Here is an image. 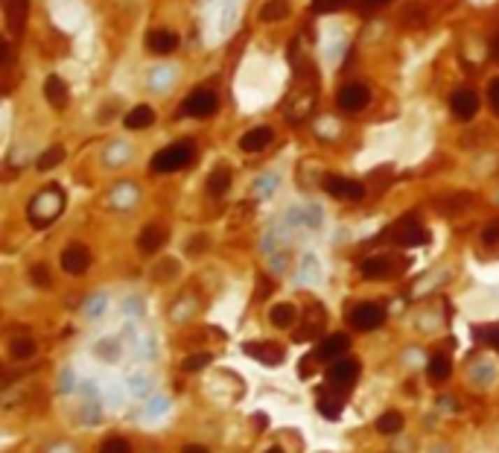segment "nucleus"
Instances as JSON below:
<instances>
[{"instance_id": "2f4dec72", "label": "nucleus", "mask_w": 499, "mask_h": 453, "mask_svg": "<svg viewBox=\"0 0 499 453\" xmlns=\"http://www.w3.org/2000/svg\"><path fill=\"white\" fill-rule=\"evenodd\" d=\"M312 6L315 12H336L345 6V0H312Z\"/></svg>"}, {"instance_id": "4c0bfd02", "label": "nucleus", "mask_w": 499, "mask_h": 453, "mask_svg": "<svg viewBox=\"0 0 499 453\" xmlns=\"http://www.w3.org/2000/svg\"><path fill=\"white\" fill-rule=\"evenodd\" d=\"M252 422H254V427H257V430H266V415H254Z\"/></svg>"}, {"instance_id": "20e7f679", "label": "nucleus", "mask_w": 499, "mask_h": 453, "mask_svg": "<svg viewBox=\"0 0 499 453\" xmlns=\"http://www.w3.org/2000/svg\"><path fill=\"white\" fill-rule=\"evenodd\" d=\"M386 234L397 243V246H424V243H429V231L412 217H403L400 222H394Z\"/></svg>"}, {"instance_id": "f3484780", "label": "nucleus", "mask_w": 499, "mask_h": 453, "mask_svg": "<svg viewBox=\"0 0 499 453\" xmlns=\"http://www.w3.org/2000/svg\"><path fill=\"white\" fill-rule=\"evenodd\" d=\"M44 96H47V103L53 106V108H64V106H68V85H64V79L56 76V73H50L44 79Z\"/></svg>"}, {"instance_id": "c9c22d12", "label": "nucleus", "mask_w": 499, "mask_h": 453, "mask_svg": "<svg viewBox=\"0 0 499 453\" xmlns=\"http://www.w3.org/2000/svg\"><path fill=\"white\" fill-rule=\"evenodd\" d=\"M389 0H362V6L365 9H379V6H386Z\"/></svg>"}, {"instance_id": "58836bf2", "label": "nucleus", "mask_w": 499, "mask_h": 453, "mask_svg": "<svg viewBox=\"0 0 499 453\" xmlns=\"http://www.w3.org/2000/svg\"><path fill=\"white\" fill-rule=\"evenodd\" d=\"M266 453H284V450H280V447H269V450H266Z\"/></svg>"}, {"instance_id": "393cba45", "label": "nucleus", "mask_w": 499, "mask_h": 453, "mask_svg": "<svg viewBox=\"0 0 499 453\" xmlns=\"http://www.w3.org/2000/svg\"><path fill=\"white\" fill-rule=\"evenodd\" d=\"M64 161V147H50L47 152H41L38 155V161H36V167L41 170V173H47V170H53V167H59Z\"/></svg>"}, {"instance_id": "1a4fd4ad", "label": "nucleus", "mask_w": 499, "mask_h": 453, "mask_svg": "<svg viewBox=\"0 0 499 453\" xmlns=\"http://www.w3.org/2000/svg\"><path fill=\"white\" fill-rule=\"evenodd\" d=\"M336 103H339L342 111H351V115H356V111L368 108V103H371V91L365 88V85H359V82H351V85H345V88L339 91Z\"/></svg>"}, {"instance_id": "5701e85b", "label": "nucleus", "mask_w": 499, "mask_h": 453, "mask_svg": "<svg viewBox=\"0 0 499 453\" xmlns=\"http://www.w3.org/2000/svg\"><path fill=\"white\" fill-rule=\"evenodd\" d=\"M289 15V0H269L263 9H260V18L266 24H275V21H284Z\"/></svg>"}, {"instance_id": "39448f33", "label": "nucleus", "mask_w": 499, "mask_h": 453, "mask_svg": "<svg viewBox=\"0 0 499 453\" xmlns=\"http://www.w3.org/2000/svg\"><path fill=\"white\" fill-rule=\"evenodd\" d=\"M347 322H351L356 331H374L386 322V307L377 304V301H362L347 313Z\"/></svg>"}, {"instance_id": "e433bc0d", "label": "nucleus", "mask_w": 499, "mask_h": 453, "mask_svg": "<svg viewBox=\"0 0 499 453\" xmlns=\"http://www.w3.org/2000/svg\"><path fill=\"white\" fill-rule=\"evenodd\" d=\"M181 453H210L205 445H187L185 450H181Z\"/></svg>"}, {"instance_id": "cd10ccee", "label": "nucleus", "mask_w": 499, "mask_h": 453, "mask_svg": "<svg viewBox=\"0 0 499 453\" xmlns=\"http://www.w3.org/2000/svg\"><path fill=\"white\" fill-rule=\"evenodd\" d=\"M210 360H213V354H210V351H205V354H193V357H185V360H181V368H185V371H202L205 366H210Z\"/></svg>"}, {"instance_id": "f704fd0d", "label": "nucleus", "mask_w": 499, "mask_h": 453, "mask_svg": "<svg viewBox=\"0 0 499 453\" xmlns=\"http://www.w3.org/2000/svg\"><path fill=\"white\" fill-rule=\"evenodd\" d=\"M491 59H493V62H499V32H496L493 41H491Z\"/></svg>"}, {"instance_id": "aec40b11", "label": "nucleus", "mask_w": 499, "mask_h": 453, "mask_svg": "<svg viewBox=\"0 0 499 453\" xmlns=\"http://www.w3.org/2000/svg\"><path fill=\"white\" fill-rule=\"evenodd\" d=\"M295 316H298V310H295V304H289V301H280L269 310V322L275 328H292Z\"/></svg>"}, {"instance_id": "423d86ee", "label": "nucleus", "mask_w": 499, "mask_h": 453, "mask_svg": "<svg viewBox=\"0 0 499 453\" xmlns=\"http://www.w3.org/2000/svg\"><path fill=\"white\" fill-rule=\"evenodd\" d=\"M219 108V96H216L210 88H196L185 106H181V115H190V117H210L213 111Z\"/></svg>"}, {"instance_id": "9b49d317", "label": "nucleus", "mask_w": 499, "mask_h": 453, "mask_svg": "<svg viewBox=\"0 0 499 453\" xmlns=\"http://www.w3.org/2000/svg\"><path fill=\"white\" fill-rule=\"evenodd\" d=\"M243 351H245L252 360L266 363V366H280V363H284V357H287L284 348H280L277 343H266V339H263V343H245Z\"/></svg>"}, {"instance_id": "9d476101", "label": "nucleus", "mask_w": 499, "mask_h": 453, "mask_svg": "<svg viewBox=\"0 0 499 453\" xmlns=\"http://www.w3.org/2000/svg\"><path fill=\"white\" fill-rule=\"evenodd\" d=\"M88 266H91V249L82 246V243H71L62 252V269L68 275H85Z\"/></svg>"}, {"instance_id": "f257e3e1", "label": "nucleus", "mask_w": 499, "mask_h": 453, "mask_svg": "<svg viewBox=\"0 0 499 453\" xmlns=\"http://www.w3.org/2000/svg\"><path fill=\"white\" fill-rule=\"evenodd\" d=\"M64 211V193L53 185V187H47L41 193H36L29 202V222L36 225V229H47L50 222H56L59 214Z\"/></svg>"}, {"instance_id": "473e14b6", "label": "nucleus", "mask_w": 499, "mask_h": 453, "mask_svg": "<svg viewBox=\"0 0 499 453\" xmlns=\"http://www.w3.org/2000/svg\"><path fill=\"white\" fill-rule=\"evenodd\" d=\"M482 243H488V246H493V243H499V222H491V225H485V231H482Z\"/></svg>"}, {"instance_id": "f8f14e48", "label": "nucleus", "mask_w": 499, "mask_h": 453, "mask_svg": "<svg viewBox=\"0 0 499 453\" xmlns=\"http://www.w3.org/2000/svg\"><path fill=\"white\" fill-rule=\"evenodd\" d=\"M450 108H453V115H456L458 120H473L476 111H479V96H476V91L458 88V91L450 96Z\"/></svg>"}, {"instance_id": "c756f323", "label": "nucleus", "mask_w": 499, "mask_h": 453, "mask_svg": "<svg viewBox=\"0 0 499 453\" xmlns=\"http://www.w3.org/2000/svg\"><path fill=\"white\" fill-rule=\"evenodd\" d=\"M99 453H131V445L126 439H120V436H111V439L103 442Z\"/></svg>"}, {"instance_id": "dca6fc26", "label": "nucleus", "mask_w": 499, "mask_h": 453, "mask_svg": "<svg viewBox=\"0 0 499 453\" xmlns=\"http://www.w3.org/2000/svg\"><path fill=\"white\" fill-rule=\"evenodd\" d=\"M146 44H149V50H152V53L166 56V53H173L175 47H178V36H175L173 29H152V32H149V38H146Z\"/></svg>"}, {"instance_id": "a211bd4d", "label": "nucleus", "mask_w": 499, "mask_h": 453, "mask_svg": "<svg viewBox=\"0 0 499 453\" xmlns=\"http://www.w3.org/2000/svg\"><path fill=\"white\" fill-rule=\"evenodd\" d=\"M164 243H166V231L161 229V225H146V229L140 231V237H138V249L143 254H155Z\"/></svg>"}, {"instance_id": "7ed1b4c3", "label": "nucleus", "mask_w": 499, "mask_h": 453, "mask_svg": "<svg viewBox=\"0 0 499 453\" xmlns=\"http://www.w3.org/2000/svg\"><path fill=\"white\" fill-rule=\"evenodd\" d=\"M359 380V363L356 360H336L330 368H327V383H330V389H336V395H345V392H351L354 386Z\"/></svg>"}, {"instance_id": "6ab92c4d", "label": "nucleus", "mask_w": 499, "mask_h": 453, "mask_svg": "<svg viewBox=\"0 0 499 453\" xmlns=\"http://www.w3.org/2000/svg\"><path fill=\"white\" fill-rule=\"evenodd\" d=\"M123 123H126V129H131V132H138V129H149L155 123V111L149 106H138V108L129 111Z\"/></svg>"}, {"instance_id": "412c9836", "label": "nucleus", "mask_w": 499, "mask_h": 453, "mask_svg": "<svg viewBox=\"0 0 499 453\" xmlns=\"http://www.w3.org/2000/svg\"><path fill=\"white\" fill-rule=\"evenodd\" d=\"M426 371H429V380L432 383H441V380H447V378L453 375V360L447 357V354H435V357L429 360Z\"/></svg>"}, {"instance_id": "2eb2a0df", "label": "nucleus", "mask_w": 499, "mask_h": 453, "mask_svg": "<svg viewBox=\"0 0 499 453\" xmlns=\"http://www.w3.org/2000/svg\"><path fill=\"white\" fill-rule=\"evenodd\" d=\"M359 272H362V278H386V275L394 272V261L386 254H374V257H365V261L359 264Z\"/></svg>"}, {"instance_id": "72a5a7b5", "label": "nucleus", "mask_w": 499, "mask_h": 453, "mask_svg": "<svg viewBox=\"0 0 499 453\" xmlns=\"http://www.w3.org/2000/svg\"><path fill=\"white\" fill-rule=\"evenodd\" d=\"M488 96H491V106H493V111L499 115V79H493V82H491V88H488Z\"/></svg>"}, {"instance_id": "6e6552de", "label": "nucleus", "mask_w": 499, "mask_h": 453, "mask_svg": "<svg viewBox=\"0 0 499 453\" xmlns=\"http://www.w3.org/2000/svg\"><path fill=\"white\" fill-rule=\"evenodd\" d=\"M345 351H351V339L345 333H330L327 339H321L312 351V360L315 363H336Z\"/></svg>"}, {"instance_id": "4be33fe9", "label": "nucleus", "mask_w": 499, "mask_h": 453, "mask_svg": "<svg viewBox=\"0 0 499 453\" xmlns=\"http://www.w3.org/2000/svg\"><path fill=\"white\" fill-rule=\"evenodd\" d=\"M228 187H231V170L228 167L213 170L210 179H208V193H210V196H225Z\"/></svg>"}, {"instance_id": "7c9ffc66", "label": "nucleus", "mask_w": 499, "mask_h": 453, "mask_svg": "<svg viewBox=\"0 0 499 453\" xmlns=\"http://www.w3.org/2000/svg\"><path fill=\"white\" fill-rule=\"evenodd\" d=\"M29 275H32V284L36 287H50V269L44 264H36Z\"/></svg>"}, {"instance_id": "a878e982", "label": "nucleus", "mask_w": 499, "mask_h": 453, "mask_svg": "<svg viewBox=\"0 0 499 453\" xmlns=\"http://www.w3.org/2000/svg\"><path fill=\"white\" fill-rule=\"evenodd\" d=\"M36 354V343L32 339H12L9 343V357L12 360H29Z\"/></svg>"}, {"instance_id": "bb28decb", "label": "nucleus", "mask_w": 499, "mask_h": 453, "mask_svg": "<svg viewBox=\"0 0 499 453\" xmlns=\"http://www.w3.org/2000/svg\"><path fill=\"white\" fill-rule=\"evenodd\" d=\"M342 403H345V398H342V395H330L327 401L321 398V401H319V412H321V415H327L330 422H336V418L342 415Z\"/></svg>"}, {"instance_id": "f03ea898", "label": "nucleus", "mask_w": 499, "mask_h": 453, "mask_svg": "<svg viewBox=\"0 0 499 453\" xmlns=\"http://www.w3.org/2000/svg\"><path fill=\"white\" fill-rule=\"evenodd\" d=\"M193 155H196L193 143L190 141H178V143H173V147L155 152L152 161H149V167H152V173H175L181 167H187L193 161Z\"/></svg>"}, {"instance_id": "c85d7f7f", "label": "nucleus", "mask_w": 499, "mask_h": 453, "mask_svg": "<svg viewBox=\"0 0 499 453\" xmlns=\"http://www.w3.org/2000/svg\"><path fill=\"white\" fill-rule=\"evenodd\" d=\"M476 336H479L485 345H491V348L499 351V322H496V325H482V328H476Z\"/></svg>"}, {"instance_id": "0eeeda50", "label": "nucleus", "mask_w": 499, "mask_h": 453, "mask_svg": "<svg viewBox=\"0 0 499 453\" xmlns=\"http://www.w3.org/2000/svg\"><path fill=\"white\" fill-rule=\"evenodd\" d=\"M324 190L330 193L333 199H342V202H359L365 196V187L354 179H342V175H327V179L321 182Z\"/></svg>"}, {"instance_id": "ddd939ff", "label": "nucleus", "mask_w": 499, "mask_h": 453, "mask_svg": "<svg viewBox=\"0 0 499 453\" xmlns=\"http://www.w3.org/2000/svg\"><path fill=\"white\" fill-rule=\"evenodd\" d=\"M27 12H29V0H3V15H6V27L12 36H21L24 32Z\"/></svg>"}, {"instance_id": "4468645a", "label": "nucleus", "mask_w": 499, "mask_h": 453, "mask_svg": "<svg viewBox=\"0 0 499 453\" xmlns=\"http://www.w3.org/2000/svg\"><path fill=\"white\" fill-rule=\"evenodd\" d=\"M272 141H275L272 129H269V126H257V129H252V132H245V135L240 138V150H243V152H263Z\"/></svg>"}, {"instance_id": "b1692460", "label": "nucleus", "mask_w": 499, "mask_h": 453, "mask_svg": "<svg viewBox=\"0 0 499 453\" xmlns=\"http://www.w3.org/2000/svg\"><path fill=\"white\" fill-rule=\"evenodd\" d=\"M377 430H379L382 436H394V433H400V430H403V415L397 412V410L382 412V415H379V422H377Z\"/></svg>"}]
</instances>
